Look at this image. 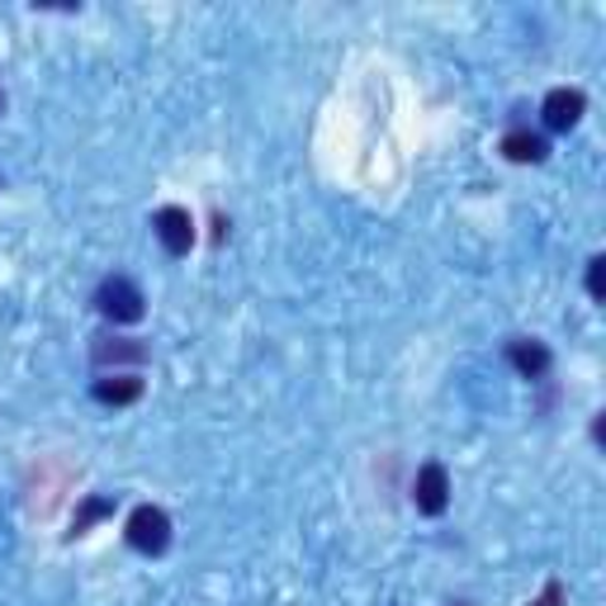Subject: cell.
Masks as SVG:
<instances>
[{
	"mask_svg": "<svg viewBox=\"0 0 606 606\" xmlns=\"http://www.w3.org/2000/svg\"><path fill=\"white\" fill-rule=\"evenodd\" d=\"M115 517V498H86L82 507H76V521H72V535H86L95 521Z\"/></svg>",
	"mask_w": 606,
	"mask_h": 606,
	"instance_id": "10",
	"label": "cell"
},
{
	"mask_svg": "<svg viewBox=\"0 0 606 606\" xmlns=\"http://www.w3.org/2000/svg\"><path fill=\"white\" fill-rule=\"evenodd\" d=\"M0 115H6V90H0Z\"/></svg>",
	"mask_w": 606,
	"mask_h": 606,
	"instance_id": "13",
	"label": "cell"
},
{
	"mask_svg": "<svg viewBox=\"0 0 606 606\" xmlns=\"http://www.w3.org/2000/svg\"><path fill=\"white\" fill-rule=\"evenodd\" d=\"M90 360L100 365V370H105V365H142V360H148V346L133 342V337H95Z\"/></svg>",
	"mask_w": 606,
	"mask_h": 606,
	"instance_id": "7",
	"label": "cell"
},
{
	"mask_svg": "<svg viewBox=\"0 0 606 606\" xmlns=\"http://www.w3.org/2000/svg\"><path fill=\"white\" fill-rule=\"evenodd\" d=\"M152 228H156V237H162V247L171 251V257H185V251L195 247V218H190V209H181V204L156 209Z\"/></svg>",
	"mask_w": 606,
	"mask_h": 606,
	"instance_id": "3",
	"label": "cell"
},
{
	"mask_svg": "<svg viewBox=\"0 0 606 606\" xmlns=\"http://www.w3.org/2000/svg\"><path fill=\"white\" fill-rule=\"evenodd\" d=\"M95 309H100L109 323L129 327V323H138V317L148 313V299H142V290L129 275H109L100 290H95Z\"/></svg>",
	"mask_w": 606,
	"mask_h": 606,
	"instance_id": "1",
	"label": "cell"
},
{
	"mask_svg": "<svg viewBox=\"0 0 606 606\" xmlns=\"http://www.w3.org/2000/svg\"><path fill=\"white\" fill-rule=\"evenodd\" d=\"M412 502H418L422 517H441L445 507H451V474L441 465H422L418 484H412Z\"/></svg>",
	"mask_w": 606,
	"mask_h": 606,
	"instance_id": "4",
	"label": "cell"
},
{
	"mask_svg": "<svg viewBox=\"0 0 606 606\" xmlns=\"http://www.w3.org/2000/svg\"><path fill=\"white\" fill-rule=\"evenodd\" d=\"M507 360H512L517 375H526V379H545V375H550V346L535 342V337L507 342Z\"/></svg>",
	"mask_w": 606,
	"mask_h": 606,
	"instance_id": "6",
	"label": "cell"
},
{
	"mask_svg": "<svg viewBox=\"0 0 606 606\" xmlns=\"http://www.w3.org/2000/svg\"><path fill=\"white\" fill-rule=\"evenodd\" d=\"M602 275H606V261H602V257H593V261H587V294H593V299H602V294H606Z\"/></svg>",
	"mask_w": 606,
	"mask_h": 606,
	"instance_id": "11",
	"label": "cell"
},
{
	"mask_svg": "<svg viewBox=\"0 0 606 606\" xmlns=\"http://www.w3.org/2000/svg\"><path fill=\"white\" fill-rule=\"evenodd\" d=\"M554 602H560V583H550V587H545V597L531 602V606H554Z\"/></svg>",
	"mask_w": 606,
	"mask_h": 606,
	"instance_id": "12",
	"label": "cell"
},
{
	"mask_svg": "<svg viewBox=\"0 0 606 606\" xmlns=\"http://www.w3.org/2000/svg\"><path fill=\"white\" fill-rule=\"evenodd\" d=\"M583 109H587L583 90H569V86H560V90H550V95H545V105H540V115H545V123H550L554 133H569L573 123L583 119Z\"/></svg>",
	"mask_w": 606,
	"mask_h": 606,
	"instance_id": "5",
	"label": "cell"
},
{
	"mask_svg": "<svg viewBox=\"0 0 606 606\" xmlns=\"http://www.w3.org/2000/svg\"><path fill=\"white\" fill-rule=\"evenodd\" d=\"M129 545H133L138 554H166V545H171V517L162 512V507H152V502L133 507V517H129Z\"/></svg>",
	"mask_w": 606,
	"mask_h": 606,
	"instance_id": "2",
	"label": "cell"
},
{
	"mask_svg": "<svg viewBox=\"0 0 606 606\" xmlns=\"http://www.w3.org/2000/svg\"><path fill=\"white\" fill-rule=\"evenodd\" d=\"M95 398L109 408H129L142 398V379L138 375H109V379H95Z\"/></svg>",
	"mask_w": 606,
	"mask_h": 606,
	"instance_id": "8",
	"label": "cell"
},
{
	"mask_svg": "<svg viewBox=\"0 0 606 606\" xmlns=\"http://www.w3.org/2000/svg\"><path fill=\"white\" fill-rule=\"evenodd\" d=\"M545 138L540 133H531V129H512L502 138V156L507 162H545Z\"/></svg>",
	"mask_w": 606,
	"mask_h": 606,
	"instance_id": "9",
	"label": "cell"
}]
</instances>
